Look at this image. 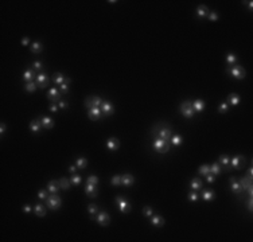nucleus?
Masks as SVG:
<instances>
[{
  "label": "nucleus",
  "instance_id": "b1692460",
  "mask_svg": "<svg viewBox=\"0 0 253 242\" xmlns=\"http://www.w3.org/2000/svg\"><path fill=\"white\" fill-rule=\"evenodd\" d=\"M209 12L210 11H209V8L206 6H199L197 8V16L198 18H206V16L209 15Z\"/></svg>",
  "mask_w": 253,
  "mask_h": 242
},
{
  "label": "nucleus",
  "instance_id": "4c0bfd02",
  "mask_svg": "<svg viewBox=\"0 0 253 242\" xmlns=\"http://www.w3.org/2000/svg\"><path fill=\"white\" fill-rule=\"evenodd\" d=\"M72 183L69 182L66 178H62V179H59V186H61V188L62 190H69V187Z\"/></svg>",
  "mask_w": 253,
  "mask_h": 242
},
{
  "label": "nucleus",
  "instance_id": "f257e3e1",
  "mask_svg": "<svg viewBox=\"0 0 253 242\" xmlns=\"http://www.w3.org/2000/svg\"><path fill=\"white\" fill-rule=\"evenodd\" d=\"M152 135L155 137H159V139H163L166 141H170L171 139V128L167 127L164 124H160V125H156L154 129H152Z\"/></svg>",
  "mask_w": 253,
  "mask_h": 242
},
{
  "label": "nucleus",
  "instance_id": "a18cd8bd",
  "mask_svg": "<svg viewBox=\"0 0 253 242\" xmlns=\"http://www.w3.org/2000/svg\"><path fill=\"white\" fill-rule=\"evenodd\" d=\"M143 215L150 218L151 215H152V209H151L150 206H146V207H144V209H143Z\"/></svg>",
  "mask_w": 253,
  "mask_h": 242
},
{
  "label": "nucleus",
  "instance_id": "c756f323",
  "mask_svg": "<svg viewBox=\"0 0 253 242\" xmlns=\"http://www.w3.org/2000/svg\"><path fill=\"white\" fill-rule=\"evenodd\" d=\"M30 50H31V53H34V54H38V53H40V51L43 50V46L40 45L39 42H34L31 46H30Z\"/></svg>",
  "mask_w": 253,
  "mask_h": 242
},
{
  "label": "nucleus",
  "instance_id": "72a5a7b5",
  "mask_svg": "<svg viewBox=\"0 0 253 242\" xmlns=\"http://www.w3.org/2000/svg\"><path fill=\"white\" fill-rule=\"evenodd\" d=\"M226 62H228L229 66H233V65L237 62V57H236L233 53H229L226 55Z\"/></svg>",
  "mask_w": 253,
  "mask_h": 242
},
{
  "label": "nucleus",
  "instance_id": "e2e57ef3",
  "mask_svg": "<svg viewBox=\"0 0 253 242\" xmlns=\"http://www.w3.org/2000/svg\"><path fill=\"white\" fill-rule=\"evenodd\" d=\"M252 173H253V169H252V167H251V168L248 169V176H249V178H252Z\"/></svg>",
  "mask_w": 253,
  "mask_h": 242
},
{
  "label": "nucleus",
  "instance_id": "9d476101",
  "mask_svg": "<svg viewBox=\"0 0 253 242\" xmlns=\"http://www.w3.org/2000/svg\"><path fill=\"white\" fill-rule=\"evenodd\" d=\"M50 82V78L47 76L46 73H40L36 76V85L40 87V89H43V87H46L47 85Z\"/></svg>",
  "mask_w": 253,
  "mask_h": 242
},
{
  "label": "nucleus",
  "instance_id": "e433bc0d",
  "mask_svg": "<svg viewBox=\"0 0 253 242\" xmlns=\"http://www.w3.org/2000/svg\"><path fill=\"white\" fill-rule=\"evenodd\" d=\"M76 164H77V168H85V167L87 166V160L85 158H80V159H77V162H76Z\"/></svg>",
  "mask_w": 253,
  "mask_h": 242
},
{
  "label": "nucleus",
  "instance_id": "13d9d810",
  "mask_svg": "<svg viewBox=\"0 0 253 242\" xmlns=\"http://www.w3.org/2000/svg\"><path fill=\"white\" fill-rule=\"evenodd\" d=\"M28 43H30V39L27 38V36H26V38H23V39H22V45H23V46H27V45H28Z\"/></svg>",
  "mask_w": 253,
  "mask_h": 242
},
{
  "label": "nucleus",
  "instance_id": "bb28decb",
  "mask_svg": "<svg viewBox=\"0 0 253 242\" xmlns=\"http://www.w3.org/2000/svg\"><path fill=\"white\" fill-rule=\"evenodd\" d=\"M190 187H191L193 190H201V188H202V180H201V179H198V178L191 179Z\"/></svg>",
  "mask_w": 253,
  "mask_h": 242
},
{
  "label": "nucleus",
  "instance_id": "a211bd4d",
  "mask_svg": "<svg viewBox=\"0 0 253 242\" xmlns=\"http://www.w3.org/2000/svg\"><path fill=\"white\" fill-rule=\"evenodd\" d=\"M61 186H59V180H50L49 184H47V190L51 194H57L59 191Z\"/></svg>",
  "mask_w": 253,
  "mask_h": 242
},
{
  "label": "nucleus",
  "instance_id": "c85d7f7f",
  "mask_svg": "<svg viewBox=\"0 0 253 242\" xmlns=\"http://www.w3.org/2000/svg\"><path fill=\"white\" fill-rule=\"evenodd\" d=\"M34 211H35V214L38 217H45L46 215V209H45V206H42V204H36V206L34 207Z\"/></svg>",
  "mask_w": 253,
  "mask_h": 242
},
{
  "label": "nucleus",
  "instance_id": "bf43d9fd",
  "mask_svg": "<svg viewBox=\"0 0 253 242\" xmlns=\"http://www.w3.org/2000/svg\"><path fill=\"white\" fill-rule=\"evenodd\" d=\"M23 210H24L26 213H30V211H31V206H30V204H26V206H23Z\"/></svg>",
  "mask_w": 253,
  "mask_h": 242
},
{
  "label": "nucleus",
  "instance_id": "09e8293b",
  "mask_svg": "<svg viewBox=\"0 0 253 242\" xmlns=\"http://www.w3.org/2000/svg\"><path fill=\"white\" fill-rule=\"evenodd\" d=\"M207 18H209V19H210V20H211V22H215V20H217V19H218V13H217V12H214V11H213V12H209Z\"/></svg>",
  "mask_w": 253,
  "mask_h": 242
},
{
  "label": "nucleus",
  "instance_id": "3c124183",
  "mask_svg": "<svg viewBox=\"0 0 253 242\" xmlns=\"http://www.w3.org/2000/svg\"><path fill=\"white\" fill-rule=\"evenodd\" d=\"M59 89H61V91H62L63 94H66L67 91H69V84H66V82H65V84H62V85H61Z\"/></svg>",
  "mask_w": 253,
  "mask_h": 242
},
{
  "label": "nucleus",
  "instance_id": "7c9ffc66",
  "mask_svg": "<svg viewBox=\"0 0 253 242\" xmlns=\"http://www.w3.org/2000/svg\"><path fill=\"white\" fill-rule=\"evenodd\" d=\"M221 171H222V169H221V164H220V163H213V166L210 167V172L213 173L214 176L220 175Z\"/></svg>",
  "mask_w": 253,
  "mask_h": 242
},
{
  "label": "nucleus",
  "instance_id": "cd10ccee",
  "mask_svg": "<svg viewBox=\"0 0 253 242\" xmlns=\"http://www.w3.org/2000/svg\"><path fill=\"white\" fill-rule=\"evenodd\" d=\"M34 77H35V71L34 70H26L24 74H23V80H24L26 82H31L34 80Z\"/></svg>",
  "mask_w": 253,
  "mask_h": 242
},
{
  "label": "nucleus",
  "instance_id": "0eeeda50",
  "mask_svg": "<svg viewBox=\"0 0 253 242\" xmlns=\"http://www.w3.org/2000/svg\"><path fill=\"white\" fill-rule=\"evenodd\" d=\"M230 164L236 169H241L242 167H244V164H245V156H242V155L233 156V158L230 159Z\"/></svg>",
  "mask_w": 253,
  "mask_h": 242
},
{
  "label": "nucleus",
  "instance_id": "f3484780",
  "mask_svg": "<svg viewBox=\"0 0 253 242\" xmlns=\"http://www.w3.org/2000/svg\"><path fill=\"white\" fill-rule=\"evenodd\" d=\"M135 182V178L131 173H125V175L121 176V186H125V187H129L132 186Z\"/></svg>",
  "mask_w": 253,
  "mask_h": 242
},
{
  "label": "nucleus",
  "instance_id": "49530a36",
  "mask_svg": "<svg viewBox=\"0 0 253 242\" xmlns=\"http://www.w3.org/2000/svg\"><path fill=\"white\" fill-rule=\"evenodd\" d=\"M87 210H89V213L93 215V214H96L97 211H99V207H97L96 204H93V203H92V204H89V206H87Z\"/></svg>",
  "mask_w": 253,
  "mask_h": 242
},
{
  "label": "nucleus",
  "instance_id": "39448f33",
  "mask_svg": "<svg viewBox=\"0 0 253 242\" xmlns=\"http://www.w3.org/2000/svg\"><path fill=\"white\" fill-rule=\"evenodd\" d=\"M180 112L186 118H191L194 116V108H193V104H191L190 101H183L180 104Z\"/></svg>",
  "mask_w": 253,
  "mask_h": 242
},
{
  "label": "nucleus",
  "instance_id": "20e7f679",
  "mask_svg": "<svg viewBox=\"0 0 253 242\" xmlns=\"http://www.w3.org/2000/svg\"><path fill=\"white\" fill-rule=\"evenodd\" d=\"M61 203H62V200H61V198L57 195V194L49 195V196H47V199H46L47 207H50L51 210H58L61 207Z\"/></svg>",
  "mask_w": 253,
  "mask_h": 242
},
{
  "label": "nucleus",
  "instance_id": "6e6d98bb",
  "mask_svg": "<svg viewBox=\"0 0 253 242\" xmlns=\"http://www.w3.org/2000/svg\"><path fill=\"white\" fill-rule=\"evenodd\" d=\"M58 108H61V109H66V108H67V102H65V101H59V102H58Z\"/></svg>",
  "mask_w": 253,
  "mask_h": 242
},
{
  "label": "nucleus",
  "instance_id": "58836bf2",
  "mask_svg": "<svg viewBox=\"0 0 253 242\" xmlns=\"http://www.w3.org/2000/svg\"><path fill=\"white\" fill-rule=\"evenodd\" d=\"M102 100L99 97V96H92V104H93V106H97V108H100L101 106V104H102Z\"/></svg>",
  "mask_w": 253,
  "mask_h": 242
},
{
  "label": "nucleus",
  "instance_id": "ddd939ff",
  "mask_svg": "<svg viewBox=\"0 0 253 242\" xmlns=\"http://www.w3.org/2000/svg\"><path fill=\"white\" fill-rule=\"evenodd\" d=\"M100 109H101V112H102V113L105 114V116H112L113 112H114L113 105L110 104V102H108V101L102 102V104H101V106H100Z\"/></svg>",
  "mask_w": 253,
  "mask_h": 242
},
{
  "label": "nucleus",
  "instance_id": "c03bdc74",
  "mask_svg": "<svg viewBox=\"0 0 253 242\" xmlns=\"http://www.w3.org/2000/svg\"><path fill=\"white\" fill-rule=\"evenodd\" d=\"M110 183H112V186H120L121 184V176L114 175L112 178V180H110Z\"/></svg>",
  "mask_w": 253,
  "mask_h": 242
},
{
  "label": "nucleus",
  "instance_id": "ea45409f",
  "mask_svg": "<svg viewBox=\"0 0 253 242\" xmlns=\"http://www.w3.org/2000/svg\"><path fill=\"white\" fill-rule=\"evenodd\" d=\"M86 183H89V184H94V186H97V184H99V178H97L96 175H90L89 178L86 179Z\"/></svg>",
  "mask_w": 253,
  "mask_h": 242
},
{
  "label": "nucleus",
  "instance_id": "423d86ee",
  "mask_svg": "<svg viewBox=\"0 0 253 242\" xmlns=\"http://www.w3.org/2000/svg\"><path fill=\"white\" fill-rule=\"evenodd\" d=\"M116 204H117V207L120 209L121 213H128V211H131V203L128 202L127 199H124L123 196H117L116 198Z\"/></svg>",
  "mask_w": 253,
  "mask_h": 242
},
{
  "label": "nucleus",
  "instance_id": "0e129e2a",
  "mask_svg": "<svg viewBox=\"0 0 253 242\" xmlns=\"http://www.w3.org/2000/svg\"><path fill=\"white\" fill-rule=\"evenodd\" d=\"M248 6H249V8L252 9V7H253V2H248Z\"/></svg>",
  "mask_w": 253,
  "mask_h": 242
},
{
  "label": "nucleus",
  "instance_id": "603ef678",
  "mask_svg": "<svg viewBox=\"0 0 253 242\" xmlns=\"http://www.w3.org/2000/svg\"><path fill=\"white\" fill-rule=\"evenodd\" d=\"M32 67H34L35 70H40V69L43 67V63H42V62H39V61H36V62H34V63H32Z\"/></svg>",
  "mask_w": 253,
  "mask_h": 242
},
{
  "label": "nucleus",
  "instance_id": "393cba45",
  "mask_svg": "<svg viewBox=\"0 0 253 242\" xmlns=\"http://www.w3.org/2000/svg\"><path fill=\"white\" fill-rule=\"evenodd\" d=\"M201 196H202V199H205V200H213L215 198V194H214V191H211V190H203Z\"/></svg>",
  "mask_w": 253,
  "mask_h": 242
},
{
  "label": "nucleus",
  "instance_id": "864d4df0",
  "mask_svg": "<svg viewBox=\"0 0 253 242\" xmlns=\"http://www.w3.org/2000/svg\"><path fill=\"white\" fill-rule=\"evenodd\" d=\"M206 179H207V183H214L215 176L213 175V173H210V175H207V176H206Z\"/></svg>",
  "mask_w": 253,
  "mask_h": 242
},
{
  "label": "nucleus",
  "instance_id": "f704fd0d",
  "mask_svg": "<svg viewBox=\"0 0 253 242\" xmlns=\"http://www.w3.org/2000/svg\"><path fill=\"white\" fill-rule=\"evenodd\" d=\"M36 86H38V85L31 81V82H27V84H26L24 89H26V91H28V93H34V91L36 90Z\"/></svg>",
  "mask_w": 253,
  "mask_h": 242
},
{
  "label": "nucleus",
  "instance_id": "1a4fd4ad",
  "mask_svg": "<svg viewBox=\"0 0 253 242\" xmlns=\"http://www.w3.org/2000/svg\"><path fill=\"white\" fill-rule=\"evenodd\" d=\"M87 116H89V118L92 121H99L101 120V116H102V112H101L100 108L97 106H93L89 109V112H87Z\"/></svg>",
  "mask_w": 253,
  "mask_h": 242
},
{
  "label": "nucleus",
  "instance_id": "412c9836",
  "mask_svg": "<svg viewBox=\"0 0 253 242\" xmlns=\"http://www.w3.org/2000/svg\"><path fill=\"white\" fill-rule=\"evenodd\" d=\"M150 218H151V223H152V226H155V227H160L164 225V219L160 215H151Z\"/></svg>",
  "mask_w": 253,
  "mask_h": 242
},
{
  "label": "nucleus",
  "instance_id": "4d7b16f0",
  "mask_svg": "<svg viewBox=\"0 0 253 242\" xmlns=\"http://www.w3.org/2000/svg\"><path fill=\"white\" fill-rule=\"evenodd\" d=\"M50 112H53V113L58 112V106H57L55 104H51V105H50Z\"/></svg>",
  "mask_w": 253,
  "mask_h": 242
},
{
  "label": "nucleus",
  "instance_id": "473e14b6",
  "mask_svg": "<svg viewBox=\"0 0 253 242\" xmlns=\"http://www.w3.org/2000/svg\"><path fill=\"white\" fill-rule=\"evenodd\" d=\"M198 172H199V175L202 176H207V175H210V167L206 166V164H203V166H201L199 167V169H198Z\"/></svg>",
  "mask_w": 253,
  "mask_h": 242
},
{
  "label": "nucleus",
  "instance_id": "7ed1b4c3",
  "mask_svg": "<svg viewBox=\"0 0 253 242\" xmlns=\"http://www.w3.org/2000/svg\"><path fill=\"white\" fill-rule=\"evenodd\" d=\"M228 74H230L232 77H234V78H237V80H242V78L245 77V70H244V67L242 66H229L228 69Z\"/></svg>",
  "mask_w": 253,
  "mask_h": 242
},
{
  "label": "nucleus",
  "instance_id": "5fc2aeb1",
  "mask_svg": "<svg viewBox=\"0 0 253 242\" xmlns=\"http://www.w3.org/2000/svg\"><path fill=\"white\" fill-rule=\"evenodd\" d=\"M247 206H248V210L249 211H252V209H253V202H252V196L249 198L248 199V202H247Z\"/></svg>",
  "mask_w": 253,
  "mask_h": 242
},
{
  "label": "nucleus",
  "instance_id": "9b49d317",
  "mask_svg": "<svg viewBox=\"0 0 253 242\" xmlns=\"http://www.w3.org/2000/svg\"><path fill=\"white\" fill-rule=\"evenodd\" d=\"M96 221L99 222V225H101V226H106V225H109V222H110L109 214L105 213V211H101V213H99V215H97Z\"/></svg>",
  "mask_w": 253,
  "mask_h": 242
},
{
  "label": "nucleus",
  "instance_id": "2f4dec72",
  "mask_svg": "<svg viewBox=\"0 0 253 242\" xmlns=\"http://www.w3.org/2000/svg\"><path fill=\"white\" fill-rule=\"evenodd\" d=\"M65 80H66V77H63L61 73H55L53 76V81L55 84H58V85H62V84H65Z\"/></svg>",
  "mask_w": 253,
  "mask_h": 242
},
{
  "label": "nucleus",
  "instance_id": "37998d69",
  "mask_svg": "<svg viewBox=\"0 0 253 242\" xmlns=\"http://www.w3.org/2000/svg\"><path fill=\"white\" fill-rule=\"evenodd\" d=\"M228 110H229V105H228V102H222L220 106H218V112H220V113H226Z\"/></svg>",
  "mask_w": 253,
  "mask_h": 242
},
{
  "label": "nucleus",
  "instance_id": "6e6552de",
  "mask_svg": "<svg viewBox=\"0 0 253 242\" xmlns=\"http://www.w3.org/2000/svg\"><path fill=\"white\" fill-rule=\"evenodd\" d=\"M240 186L242 187V190H245V191H248L249 194V196H252L253 195V188H252V178H249V176H247V178H241L240 179Z\"/></svg>",
  "mask_w": 253,
  "mask_h": 242
},
{
  "label": "nucleus",
  "instance_id": "79ce46f5",
  "mask_svg": "<svg viewBox=\"0 0 253 242\" xmlns=\"http://www.w3.org/2000/svg\"><path fill=\"white\" fill-rule=\"evenodd\" d=\"M198 198H199V195H198L195 191L188 192V195H187V199L190 200V202H195V200H198Z\"/></svg>",
  "mask_w": 253,
  "mask_h": 242
},
{
  "label": "nucleus",
  "instance_id": "052dcab7",
  "mask_svg": "<svg viewBox=\"0 0 253 242\" xmlns=\"http://www.w3.org/2000/svg\"><path fill=\"white\" fill-rule=\"evenodd\" d=\"M76 169H77V166H72V167L69 168V171L72 172V173H74V172H76Z\"/></svg>",
  "mask_w": 253,
  "mask_h": 242
},
{
  "label": "nucleus",
  "instance_id": "8fccbe9b",
  "mask_svg": "<svg viewBox=\"0 0 253 242\" xmlns=\"http://www.w3.org/2000/svg\"><path fill=\"white\" fill-rule=\"evenodd\" d=\"M85 106L87 109H90V108H93V104H92V96H89V97H86V100H85Z\"/></svg>",
  "mask_w": 253,
  "mask_h": 242
},
{
  "label": "nucleus",
  "instance_id": "aec40b11",
  "mask_svg": "<svg viewBox=\"0 0 253 242\" xmlns=\"http://www.w3.org/2000/svg\"><path fill=\"white\" fill-rule=\"evenodd\" d=\"M40 128H42V124H40V120L39 118H35V120H32L30 122V129H31L32 133H38L40 131Z\"/></svg>",
  "mask_w": 253,
  "mask_h": 242
},
{
  "label": "nucleus",
  "instance_id": "dca6fc26",
  "mask_svg": "<svg viewBox=\"0 0 253 242\" xmlns=\"http://www.w3.org/2000/svg\"><path fill=\"white\" fill-rule=\"evenodd\" d=\"M85 194L89 198H96L97 196V194H99V191H97V187L94 186V184H89V183H86V186H85Z\"/></svg>",
  "mask_w": 253,
  "mask_h": 242
},
{
  "label": "nucleus",
  "instance_id": "680f3d73",
  "mask_svg": "<svg viewBox=\"0 0 253 242\" xmlns=\"http://www.w3.org/2000/svg\"><path fill=\"white\" fill-rule=\"evenodd\" d=\"M4 131H6V124H2V127H0V133H4Z\"/></svg>",
  "mask_w": 253,
  "mask_h": 242
},
{
  "label": "nucleus",
  "instance_id": "6ab92c4d",
  "mask_svg": "<svg viewBox=\"0 0 253 242\" xmlns=\"http://www.w3.org/2000/svg\"><path fill=\"white\" fill-rule=\"evenodd\" d=\"M220 163L221 166H224L225 167V169H226V171L229 172L230 171V158H229L228 155H221L220 156Z\"/></svg>",
  "mask_w": 253,
  "mask_h": 242
},
{
  "label": "nucleus",
  "instance_id": "4be33fe9",
  "mask_svg": "<svg viewBox=\"0 0 253 242\" xmlns=\"http://www.w3.org/2000/svg\"><path fill=\"white\" fill-rule=\"evenodd\" d=\"M193 108H194V112H197V113H201V112H203L205 109V101L203 100H195L193 102Z\"/></svg>",
  "mask_w": 253,
  "mask_h": 242
},
{
  "label": "nucleus",
  "instance_id": "2eb2a0df",
  "mask_svg": "<svg viewBox=\"0 0 253 242\" xmlns=\"http://www.w3.org/2000/svg\"><path fill=\"white\" fill-rule=\"evenodd\" d=\"M106 147H108V149H109V151H116V149L120 147L119 139H116V137H109V139L106 140Z\"/></svg>",
  "mask_w": 253,
  "mask_h": 242
},
{
  "label": "nucleus",
  "instance_id": "a19ab883",
  "mask_svg": "<svg viewBox=\"0 0 253 242\" xmlns=\"http://www.w3.org/2000/svg\"><path fill=\"white\" fill-rule=\"evenodd\" d=\"M81 180H82V178H81L80 175H73V176H72V180H70V183H72L73 186H78L80 183H81Z\"/></svg>",
  "mask_w": 253,
  "mask_h": 242
},
{
  "label": "nucleus",
  "instance_id": "4468645a",
  "mask_svg": "<svg viewBox=\"0 0 253 242\" xmlns=\"http://www.w3.org/2000/svg\"><path fill=\"white\" fill-rule=\"evenodd\" d=\"M230 188H232V191L234 194H237V195H241V194L244 192L242 187L240 186V183L236 180V178H230Z\"/></svg>",
  "mask_w": 253,
  "mask_h": 242
},
{
  "label": "nucleus",
  "instance_id": "c9c22d12",
  "mask_svg": "<svg viewBox=\"0 0 253 242\" xmlns=\"http://www.w3.org/2000/svg\"><path fill=\"white\" fill-rule=\"evenodd\" d=\"M182 143H183V139H182V136H178V135H175L171 137V144L175 145V147H178V145H180Z\"/></svg>",
  "mask_w": 253,
  "mask_h": 242
},
{
  "label": "nucleus",
  "instance_id": "a878e982",
  "mask_svg": "<svg viewBox=\"0 0 253 242\" xmlns=\"http://www.w3.org/2000/svg\"><path fill=\"white\" fill-rule=\"evenodd\" d=\"M240 96L238 94H234V93H232V94H229L228 96V104H230V105H237V104H240Z\"/></svg>",
  "mask_w": 253,
  "mask_h": 242
},
{
  "label": "nucleus",
  "instance_id": "f8f14e48",
  "mask_svg": "<svg viewBox=\"0 0 253 242\" xmlns=\"http://www.w3.org/2000/svg\"><path fill=\"white\" fill-rule=\"evenodd\" d=\"M47 98H49L51 102H59L61 100V94L57 87H51V89L49 90V93H47Z\"/></svg>",
  "mask_w": 253,
  "mask_h": 242
},
{
  "label": "nucleus",
  "instance_id": "de8ad7c7",
  "mask_svg": "<svg viewBox=\"0 0 253 242\" xmlns=\"http://www.w3.org/2000/svg\"><path fill=\"white\" fill-rule=\"evenodd\" d=\"M47 196H49L47 191H45V190H39V192H38V198H39V199H47Z\"/></svg>",
  "mask_w": 253,
  "mask_h": 242
},
{
  "label": "nucleus",
  "instance_id": "5701e85b",
  "mask_svg": "<svg viewBox=\"0 0 253 242\" xmlns=\"http://www.w3.org/2000/svg\"><path fill=\"white\" fill-rule=\"evenodd\" d=\"M40 124H42V128L45 129H51L54 127V121L50 117H42L40 118Z\"/></svg>",
  "mask_w": 253,
  "mask_h": 242
},
{
  "label": "nucleus",
  "instance_id": "f03ea898",
  "mask_svg": "<svg viewBox=\"0 0 253 242\" xmlns=\"http://www.w3.org/2000/svg\"><path fill=\"white\" fill-rule=\"evenodd\" d=\"M154 149L158 153H167L168 149H170V144H168V141L163 140V139L155 137V140H154Z\"/></svg>",
  "mask_w": 253,
  "mask_h": 242
}]
</instances>
